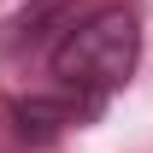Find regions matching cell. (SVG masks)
<instances>
[{
	"instance_id": "2",
	"label": "cell",
	"mask_w": 153,
	"mask_h": 153,
	"mask_svg": "<svg viewBox=\"0 0 153 153\" xmlns=\"http://www.w3.org/2000/svg\"><path fill=\"white\" fill-rule=\"evenodd\" d=\"M6 118H12V135H18V141L47 147V141H59L71 124H88V118H100V112L82 106V100H71V94H30V100H12Z\"/></svg>"
},
{
	"instance_id": "3",
	"label": "cell",
	"mask_w": 153,
	"mask_h": 153,
	"mask_svg": "<svg viewBox=\"0 0 153 153\" xmlns=\"http://www.w3.org/2000/svg\"><path fill=\"white\" fill-rule=\"evenodd\" d=\"M71 24H76L71 0H36V6H24L18 18H12V30H6V53H36L41 41H59Z\"/></svg>"
},
{
	"instance_id": "1",
	"label": "cell",
	"mask_w": 153,
	"mask_h": 153,
	"mask_svg": "<svg viewBox=\"0 0 153 153\" xmlns=\"http://www.w3.org/2000/svg\"><path fill=\"white\" fill-rule=\"evenodd\" d=\"M135 59H141V24H135V12L130 6H88L47 47V71L59 76V94H71V100L100 112L135 76Z\"/></svg>"
}]
</instances>
